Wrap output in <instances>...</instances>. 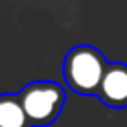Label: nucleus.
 <instances>
[{"label":"nucleus","instance_id":"nucleus-1","mask_svg":"<svg viewBox=\"0 0 127 127\" xmlns=\"http://www.w3.org/2000/svg\"><path fill=\"white\" fill-rule=\"evenodd\" d=\"M109 63L96 46L77 44L64 55L63 77L79 96H96Z\"/></svg>","mask_w":127,"mask_h":127},{"label":"nucleus","instance_id":"nucleus-3","mask_svg":"<svg viewBox=\"0 0 127 127\" xmlns=\"http://www.w3.org/2000/svg\"><path fill=\"white\" fill-rule=\"evenodd\" d=\"M96 96L107 107H112V109L127 107V64L125 63L109 64Z\"/></svg>","mask_w":127,"mask_h":127},{"label":"nucleus","instance_id":"nucleus-4","mask_svg":"<svg viewBox=\"0 0 127 127\" xmlns=\"http://www.w3.org/2000/svg\"><path fill=\"white\" fill-rule=\"evenodd\" d=\"M0 127H32L19 94H0Z\"/></svg>","mask_w":127,"mask_h":127},{"label":"nucleus","instance_id":"nucleus-2","mask_svg":"<svg viewBox=\"0 0 127 127\" xmlns=\"http://www.w3.org/2000/svg\"><path fill=\"white\" fill-rule=\"evenodd\" d=\"M64 90L55 81H33L19 92V99L32 127H48L59 118Z\"/></svg>","mask_w":127,"mask_h":127}]
</instances>
